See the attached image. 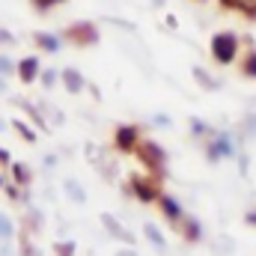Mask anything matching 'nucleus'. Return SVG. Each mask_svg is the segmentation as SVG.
I'll use <instances>...</instances> for the list:
<instances>
[{
    "label": "nucleus",
    "instance_id": "obj_20",
    "mask_svg": "<svg viewBox=\"0 0 256 256\" xmlns=\"http://www.w3.org/2000/svg\"><path fill=\"white\" fill-rule=\"evenodd\" d=\"M72 250H74L72 242H68V244H60V256H72Z\"/></svg>",
    "mask_w": 256,
    "mask_h": 256
},
{
    "label": "nucleus",
    "instance_id": "obj_9",
    "mask_svg": "<svg viewBox=\"0 0 256 256\" xmlns=\"http://www.w3.org/2000/svg\"><path fill=\"white\" fill-rule=\"evenodd\" d=\"M36 42H39L45 51H57V48H60V39H54V36H45V33H39V36H36Z\"/></svg>",
    "mask_w": 256,
    "mask_h": 256
},
{
    "label": "nucleus",
    "instance_id": "obj_17",
    "mask_svg": "<svg viewBox=\"0 0 256 256\" xmlns=\"http://www.w3.org/2000/svg\"><path fill=\"white\" fill-rule=\"evenodd\" d=\"M185 232H188V238H200V224H194V220H188V226H185Z\"/></svg>",
    "mask_w": 256,
    "mask_h": 256
},
{
    "label": "nucleus",
    "instance_id": "obj_12",
    "mask_svg": "<svg viewBox=\"0 0 256 256\" xmlns=\"http://www.w3.org/2000/svg\"><path fill=\"white\" fill-rule=\"evenodd\" d=\"M66 191H68L72 200H78V202H84V200H86V196H84V188H78V182H66Z\"/></svg>",
    "mask_w": 256,
    "mask_h": 256
},
{
    "label": "nucleus",
    "instance_id": "obj_3",
    "mask_svg": "<svg viewBox=\"0 0 256 256\" xmlns=\"http://www.w3.org/2000/svg\"><path fill=\"white\" fill-rule=\"evenodd\" d=\"M63 80H66V90H68V92H80V90H84V78H80L74 68H66Z\"/></svg>",
    "mask_w": 256,
    "mask_h": 256
},
{
    "label": "nucleus",
    "instance_id": "obj_13",
    "mask_svg": "<svg viewBox=\"0 0 256 256\" xmlns=\"http://www.w3.org/2000/svg\"><path fill=\"white\" fill-rule=\"evenodd\" d=\"M194 74H196V80H200L202 86H208V90H218V80H212V78H208L202 68H194Z\"/></svg>",
    "mask_w": 256,
    "mask_h": 256
},
{
    "label": "nucleus",
    "instance_id": "obj_22",
    "mask_svg": "<svg viewBox=\"0 0 256 256\" xmlns=\"http://www.w3.org/2000/svg\"><path fill=\"white\" fill-rule=\"evenodd\" d=\"M54 78H57L54 72H45V86H51V84H54Z\"/></svg>",
    "mask_w": 256,
    "mask_h": 256
},
{
    "label": "nucleus",
    "instance_id": "obj_18",
    "mask_svg": "<svg viewBox=\"0 0 256 256\" xmlns=\"http://www.w3.org/2000/svg\"><path fill=\"white\" fill-rule=\"evenodd\" d=\"M244 72L256 78V54H250V57H248V63H244Z\"/></svg>",
    "mask_w": 256,
    "mask_h": 256
},
{
    "label": "nucleus",
    "instance_id": "obj_27",
    "mask_svg": "<svg viewBox=\"0 0 256 256\" xmlns=\"http://www.w3.org/2000/svg\"><path fill=\"white\" fill-rule=\"evenodd\" d=\"M0 92H3V80H0Z\"/></svg>",
    "mask_w": 256,
    "mask_h": 256
},
{
    "label": "nucleus",
    "instance_id": "obj_11",
    "mask_svg": "<svg viewBox=\"0 0 256 256\" xmlns=\"http://www.w3.org/2000/svg\"><path fill=\"white\" fill-rule=\"evenodd\" d=\"M164 212H167V218H170V220H179V214H182L179 202H173V200H164Z\"/></svg>",
    "mask_w": 256,
    "mask_h": 256
},
{
    "label": "nucleus",
    "instance_id": "obj_21",
    "mask_svg": "<svg viewBox=\"0 0 256 256\" xmlns=\"http://www.w3.org/2000/svg\"><path fill=\"white\" fill-rule=\"evenodd\" d=\"M9 68H12V63H9L6 57H0V72H9Z\"/></svg>",
    "mask_w": 256,
    "mask_h": 256
},
{
    "label": "nucleus",
    "instance_id": "obj_5",
    "mask_svg": "<svg viewBox=\"0 0 256 256\" xmlns=\"http://www.w3.org/2000/svg\"><path fill=\"white\" fill-rule=\"evenodd\" d=\"M143 161H146V164H155V167H161V164H164V155H161V149H158V146L146 143V146H143Z\"/></svg>",
    "mask_w": 256,
    "mask_h": 256
},
{
    "label": "nucleus",
    "instance_id": "obj_25",
    "mask_svg": "<svg viewBox=\"0 0 256 256\" xmlns=\"http://www.w3.org/2000/svg\"><path fill=\"white\" fill-rule=\"evenodd\" d=\"M248 224H256V212L254 214H248Z\"/></svg>",
    "mask_w": 256,
    "mask_h": 256
},
{
    "label": "nucleus",
    "instance_id": "obj_19",
    "mask_svg": "<svg viewBox=\"0 0 256 256\" xmlns=\"http://www.w3.org/2000/svg\"><path fill=\"white\" fill-rule=\"evenodd\" d=\"M15 176H18V179H21V182H27V176H30V173H27V170H24V167H21V164H18V167H15Z\"/></svg>",
    "mask_w": 256,
    "mask_h": 256
},
{
    "label": "nucleus",
    "instance_id": "obj_24",
    "mask_svg": "<svg viewBox=\"0 0 256 256\" xmlns=\"http://www.w3.org/2000/svg\"><path fill=\"white\" fill-rule=\"evenodd\" d=\"M51 3H57V0H36V6H39V9H48Z\"/></svg>",
    "mask_w": 256,
    "mask_h": 256
},
{
    "label": "nucleus",
    "instance_id": "obj_2",
    "mask_svg": "<svg viewBox=\"0 0 256 256\" xmlns=\"http://www.w3.org/2000/svg\"><path fill=\"white\" fill-rule=\"evenodd\" d=\"M68 36H72V42H78V45H92L96 39H98V33H96V27L92 24H74L72 30H68Z\"/></svg>",
    "mask_w": 256,
    "mask_h": 256
},
{
    "label": "nucleus",
    "instance_id": "obj_10",
    "mask_svg": "<svg viewBox=\"0 0 256 256\" xmlns=\"http://www.w3.org/2000/svg\"><path fill=\"white\" fill-rule=\"evenodd\" d=\"M232 152V146H230V140L224 137V140H218L214 146H212V158H218V155H230Z\"/></svg>",
    "mask_w": 256,
    "mask_h": 256
},
{
    "label": "nucleus",
    "instance_id": "obj_23",
    "mask_svg": "<svg viewBox=\"0 0 256 256\" xmlns=\"http://www.w3.org/2000/svg\"><path fill=\"white\" fill-rule=\"evenodd\" d=\"M0 42H3V45H12V36H9V33H3V30H0Z\"/></svg>",
    "mask_w": 256,
    "mask_h": 256
},
{
    "label": "nucleus",
    "instance_id": "obj_14",
    "mask_svg": "<svg viewBox=\"0 0 256 256\" xmlns=\"http://www.w3.org/2000/svg\"><path fill=\"white\" fill-rule=\"evenodd\" d=\"M134 188L140 194V200H152V196H155V188H149V185H143V182H134Z\"/></svg>",
    "mask_w": 256,
    "mask_h": 256
},
{
    "label": "nucleus",
    "instance_id": "obj_8",
    "mask_svg": "<svg viewBox=\"0 0 256 256\" xmlns=\"http://www.w3.org/2000/svg\"><path fill=\"white\" fill-rule=\"evenodd\" d=\"M116 143H120V149H131L134 146V128H120Z\"/></svg>",
    "mask_w": 256,
    "mask_h": 256
},
{
    "label": "nucleus",
    "instance_id": "obj_15",
    "mask_svg": "<svg viewBox=\"0 0 256 256\" xmlns=\"http://www.w3.org/2000/svg\"><path fill=\"white\" fill-rule=\"evenodd\" d=\"M9 236H12V224H9V218L0 214V238H9Z\"/></svg>",
    "mask_w": 256,
    "mask_h": 256
},
{
    "label": "nucleus",
    "instance_id": "obj_28",
    "mask_svg": "<svg viewBox=\"0 0 256 256\" xmlns=\"http://www.w3.org/2000/svg\"><path fill=\"white\" fill-rule=\"evenodd\" d=\"M0 131H3V122H0Z\"/></svg>",
    "mask_w": 256,
    "mask_h": 256
},
{
    "label": "nucleus",
    "instance_id": "obj_6",
    "mask_svg": "<svg viewBox=\"0 0 256 256\" xmlns=\"http://www.w3.org/2000/svg\"><path fill=\"white\" fill-rule=\"evenodd\" d=\"M102 220H104V226H108V230H110V232H114L116 238H122V242H134V238H131V232H126V230H122V226H120V224H116V220L110 218V214H104Z\"/></svg>",
    "mask_w": 256,
    "mask_h": 256
},
{
    "label": "nucleus",
    "instance_id": "obj_16",
    "mask_svg": "<svg viewBox=\"0 0 256 256\" xmlns=\"http://www.w3.org/2000/svg\"><path fill=\"white\" fill-rule=\"evenodd\" d=\"M226 6H242V9H256V0H224Z\"/></svg>",
    "mask_w": 256,
    "mask_h": 256
},
{
    "label": "nucleus",
    "instance_id": "obj_7",
    "mask_svg": "<svg viewBox=\"0 0 256 256\" xmlns=\"http://www.w3.org/2000/svg\"><path fill=\"white\" fill-rule=\"evenodd\" d=\"M143 232H146V238H149V242H152L158 250H164V238H161V230H158V226L146 224V226H143Z\"/></svg>",
    "mask_w": 256,
    "mask_h": 256
},
{
    "label": "nucleus",
    "instance_id": "obj_1",
    "mask_svg": "<svg viewBox=\"0 0 256 256\" xmlns=\"http://www.w3.org/2000/svg\"><path fill=\"white\" fill-rule=\"evenodd\" d=\"M212 54H214V60L230 63V60L236 57V36H232V33H220V36H214V42H212Z\"/></svg>",
    "mask_w": 256,
    "mask_h": 256
},
{
    "label": "nucleus",
    "instance_id": "obj_26",
    "mask_svg": "<svg viewBox=\"0 0 256 256\" xmlns=\"http://www.w3.org/2000/svg\"><path fill=\"white\" fill-rule=\"evenodd\" d=\"M120 256H137V254H134V250H126V254H120Z\"/></svg>",
    "mask_w": 256,
    "mask_h": 256
},
{
    "label": "nucleus",
    "instance_id": "obj_4",
    "mask_svg": "<svg viewBox=\"0 0 256 256\" xmlns=\"http://www.w3.org/2000/svg\"><path fill=\"white\" fill-rule=\"evenodd\" d=\"M18 72H21V80H24V84H30V80L36 78V72H39V63H36L33 57H27V60H21Z\"/></svg>",
    "mask_w": 256,
    "mask_h": 256
}]
</instances>
